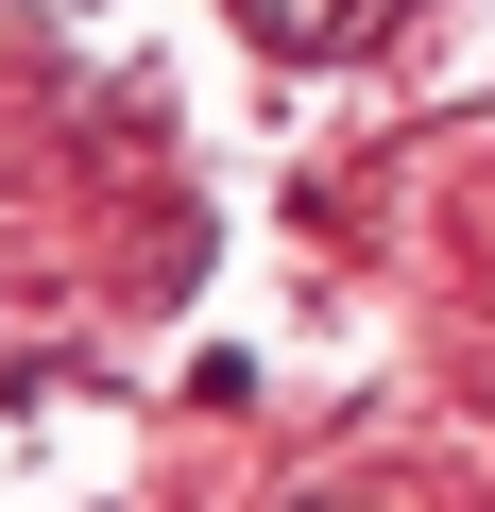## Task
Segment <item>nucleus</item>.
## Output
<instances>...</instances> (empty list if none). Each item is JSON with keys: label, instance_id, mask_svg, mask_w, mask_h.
I'll list each match as a JSON object with an SVG mask.
<instances>
[{"label": "nucleus", "instance_id": "nucleus-1", "mask_svg": "<svg viewBox=\"0 0 495 512\" xmlns=\"http://www.w3.org/2000/svg\"><path fill=\"white\" fill-rule=\"evenodd\" d=\"M410 18V0H239V35H274V52H376Z\"/></svg>", "mask_w": 495, "mask_h": 512}]
</instances>
